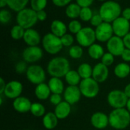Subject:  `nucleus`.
Masks as SVG:
<instances>
[{
  "label": "nucleus",
  "instance_id": "obj_29",
  "mask_svg": "<svg viewBox=\"0 0 130 130\" xmlns=\"http://www.w3.org/2000/svg\"><path fill=\"white\" fill-rule=\"evenodd\" d=\"M30 1V0H7V4L10 10L18 13L22 9L27 8Z\"/></svg>",
  "mask_w": 130,
  "mask_h": 130
},
{
  "label": "nucleus",
  "instance_id": "obj_15",
  "mask_svg": "<svg viewBox=\"0 0 130 130\" xmlns=\"http://www.w3.org/2000/svg\"><path fill=\"white\" fill-rule=\"evenodd\" d=\"M63 100L72 106L78 103L82 96L78 86H70L68 85L62 94Z\"/></svg>",
  "mask_w": 130,
  "mask_h": 130
},
{
  "label": "nucleus",
  "instance_id": "obj_18",
  "mask_svg": "<svg viewBox=\"0 0 130 130\" xmlns=\"http://www.w3.org/2000/svg\"><path fill=\"white\" fill-rule=\"evenodd\" d=\"M32 103L30 100L24 96H20L19 98L13 100L12 106L14 110L19 113H27L30 112Z\"/></svg>",
  "mask_w": 130,
  "mask_h": 130
},
{
  "label": "nucleus",
  "instance_id": "obj_6",
  "mask_svg": "<svg viewBox=\"0 0 130 130\" xmlns=\"http://www.w3.org/2000/svg\"><path fill=\"white\" fill-rule=\"evenodd\" d=\"M25 75L27 81L35 85L45 82L46 79V71L41 66L37 64L29 66Z\"/></svg>",
  "mask_w": 130,
  "mask_h": 130
},
{
  "label": "nucleus",
  "instance_id": "obj_5",
  "mask_svg": "<svg viewBox=\"0 0 130 130\" xmlns=\"http://www.w3.org/2000/svg\"><path fill=\"white\" fill-rule=\"evenodd\" d=\"M41 43L43 50L50 55L58 54L63 48L61 38L51 32L46 34L43 37Z\"/></svg>",
  "mask_w": 130,
  "mask_h": 130
},
{
  "label": "nucleus",
  "instance_id": "obj_24",
  "mask_svg": "<svg viewBox=\"0 0 130 130\" xmlns=\"http://www.w3.org/2000/svg\"><path fill=\"white\" fill-rule=\"evenodd\" d=\"M59 120L54 112H47L42 118V123L45 129L52 130L57 126Z\"/></svg>",
  "mask_w": 130,
  "mask_h": 130
},
{
  "label": "nucleus",
  "instance_id": "obj_23",
  "mask_svg": "<svg viewBox=\"0 0 130 130\" xmlns=\"http://www.w3.org/2000/svg\"><path fill=\"white\" fill-rule=\"evenodd\" d=\"M52 94H62L65 91V85L62 78L56 77H50L47 82Z\"/></svg>",
  "mask_w": 130,
  "mask_h": 130
},
{
  "label": "nucleus",
  "instance_id": "obj_38",
  "mask_svg": "<svg viewBox=\"0 0 130 130\" xmlns=\"http://www.w3.org/2000/svg\"><path fill=\"white\" fill-rule=\"evenodd\" d=\"M60 38H61V41L63 45V47H71L72 46H73V43L75 42V38L72 34L67 33Z\"/></svg>",
  "mask_w": 130,
  "mask_h": 130
},
{
  "label": "nucleus",
  "instance_id": "obj_34",
  "mask_svg": "<svg viewBox=\"0 0 130 130\" xmlns=\"http://www.w3.org/2000/svg\"><path fill=\"white\" fill-rule=\"evenodd\" d=\"M82 23L77 19L72 20L68 24V30H69L72 34L76 35L82 29Z\"/></svg>",
  "mask_w": 130,
  "mask_h": 130
},
{
  "label": "nucleus",
  "instance_id": "obj_3",
  "mask_svg": "<svg viewBox=\"0 0 130 130\" xmlns=\"http://www.w3.org/2000/svg\"><path fill=\"white\" fill-rule=\"evenodd\" d=\"M109 123L114 129H125L130 125V113L126 107L113 109L109 114Z\"/></svg>",
  "mask_w": 130,
  "mask_h": 130
},
{
  "label": "nucleus",
  "instance_id": "obj_2",
  "mask_svg": "<svg viewBox=\"0 0 130 130\" xmlns=\"http://www.w3.org/2000/svg\"><path fill=\"white\" fill-rule=\"evenodd\" d=\"M122 11L121 5L114 0L104 2L98 11L104 21L110 24L122 15Z\"/></svg>",
  "mask_w": 130,
  "mask_h": 130
},
{
  "label": "nucleus",
  "instance_id": "obj_42",
  "mask_svg": "<svg viewBox=\"0 0 130 130\" xmlns=\"http://www.w3.org/2000/svg\"><path fill=\"white\" fill-rule=\"evenodd\" d=\"M49 101L50 102L51 104L54 105L55 107L56 105H58L59 104H60L63 100V97L62 96V94H51Z\"/></svg>",
  "mask_w": 130,
  "mask_h": 130
},
{
  "label": "nucleus",
  "instance_id": "obj_16",
  "mask_svg": "<svg viewBox=\"0 0 130 130\" xmlns=\"http://www.w3.org/2000/svg\"><path fill=\"white\" fill-rule=\"evenodd\" d=\"M91 124L97 129H104L110 126L109 115L101 111L94 113L91 117Z\"/></svg>",
  "mask_w": 130,
  "mask_h": 130
},
{
  "label": "nucleus",
  "instance_id": "obj_31",
  "mask_svg": "<svg viewBox=\"0 0 130 130\" xmlns=\"http://www.w3.org/2000/svg\"><path fill=\"white\" fill-rule=\"evenodd\" d=\"M30 112L36 117H43L46 114V108L43 104L40 102H34L32 103Z\"/></svg>",
  "mask_w": 130,
  "mask_h": 130
},
{
  "label": "nucleus",
  "instance_id": "obj_41",
  "mask_svg": "<svg viewBox=\"0 0 130 130\" xmlns=\"http://www.w3.org/2000/svg\"><path fill=\"white\" fill-rule=\"evenodd\" d=\"M103 22H104V20H103L102 17L101 16V14H99V12L98 13H94V15H93L91 20L90 21L91 24L95 27L101 25Z\"/></svg>",
  "mask_w": 130,
  "mask_h": 130
},
{
  "label": "nucleus",
  "instance_id": "obj_8",
  "mask_svg": "<svg viewBox=\"0 0 130 130\" xmlns=\"http://www.w3.org/2000/svg\"><path fill=\"white\" fill-rule=\"evenodd\" d=\"M128 99L125 92L120 89L110 91L107 96V101L113 109L125 108Z\"/></svg>",
  "mask_w": 130,
  "mask_h": 130
},
{
  "label": "nucleus",
  "instance_id": "obj_53",
  "mask_svg": "<svg viewBox=\"0 0 130 130\" xmlns=\"http://www.w3.org/2000/svg\"><path fill=\"white\" fill-rule=\"evenodd\" d=\"M98 1H100V2H106V1H107V0H98Z\"/></svg>",
  "mask_w": 130,
  "mask_h": 130
},
{
  "label": "nucleus",
  "instance_id": "obj_40",
  "mask_svg": "<svg viewBox=\"0 0 130 130\" xmlns=\"http://www.w3.org/2000/svg\"><path fill=\"white\" fill-rule=\"evenodd\" d=\"M29 66H27V63L24 61L23 59L21 61H18V62H16L15 66H14V70L15 72L17 74H24L26 73L27 68Z\"/></svg>",
  "mask_w": 130,
  "mask_h": 130
},
{
  "label": "nucleus",
  "instance_id": "obj_37",
  "mask_svg": "<svg viewBox=\"0 0 130 130\" xmlns=\"http://www.w3.org/2000/svg\"><path fill=\"white\" fill-rule=\"evenodd\" d=\"M12 15L10 10L2 8L0 11V22L2 24H8L11 20Z\"/></svg>",
  "mask_w": 130,
  "mask_h": 130
},
{
  "label": "nucleus",
  "instance_id": "obj_9",
  "mask_svg": "<svg viewBox=\"0 0 130 130\" xmlns=\"http://www.w3.org/2000/svg\"><path fill=\"white\" fill-rule=\"evenodd\" d=\"M75 40L82 47H89L97 40L95 30L91 27H84L75 35Z\"/></svg>",
  "mask_w": 130,
  "mask_h": 130
},
{
  "label": "nucleus",
  "instance_id": "obj_1",
  "mask_svg": "<svg viewBox=\"0 0 130 130\" xmlns=\"http://www.w3.org/2000/svg\"><path fill=\"white\" fill-rule=\"evenodd\" d=\"M70 69V62L64 56H56L51 59L46 66V72L50 77L64 78Z\"/></svg>",
  "mask_w": 130,
  "mask_h": 130
},
{
  "label": "nucleus",
  "instance_id": "obj_7",
  "mask_svg": "<svg viewBox=\"0 0 130 130\" xmlns=\"http://www.w3.org/2000/svg\"><path fill=\"white\" fill-rule=\"evenodd\" d=\"M78 87L82 96L88 99L96 98L100 91L99 83L93 78L82 79Z\"/></svg>",
  "mask_w": 130,
  "mask_h": 130
},
{
  "label": "nucleus",
  "instance_id": "obj_28",
  "mask_svg": "<svg viewBox=\"0 0 130 130\" xmlns=\"http://www.w3.org/2000/svg\"><path fill=\"white\" fill-rule=\"evenodd\" d=\"M82 8L76 3V2H72L69 5L66 7V15L72 19H77L80 16Z\"/></svg>",
  "mask_w": 130,
  "mask_h": 130
},
{
  "label": "nucleus",
  "instance_id": "obj_39",
  "mask_svg": "<svg viewBox=\"0 0 130 130\" xmlns=\"http://www.w3.org/2000/svg\"><path fill=\"white\" fill-rule=\"evenodd\" d=\"M115 61V56L111 54L109 52H107L104 54V56H102V58L101 59V62H102L104 65L107 66H110L113 64Z\"/></svg>",
  "mask_w": 130,
  "mask_h": 130
},
{
  "label": "nucleus",
  "instance_id": "obj_25",
  "mask_svg": "<svg viewBox=\"0 0 130 130\" xmlns=\"http://www.w3.org/2000/svg\"><path fill=\"white\" fill-rule=\"evenodd\" d=\"M113 74L120 79L127 78L130 75V65L125 62L117 64L113 69Z\"/></svg>",
  "mask_w": 130,
  "mask_h": 130
},
{
  "label": "nucleus",
  "instance_id": "obj_13",
  "mask_svg": "<svg viewBox=\"0 0 130 130\" xmlns=\"http://www.w3.org/2000/svg\"><path fill=\"white\" fill-rule=\"evenodd\" d=\"M95 34L97 40L101 43H107L113 35L112 24L107 22H103L101 25L95 27Z\"/></svg>",
  "mask_w": 130,
  "mask_h": 130
},
{
  "label": "nucleus",
  "instance_id": "obj_21",
  "mask_svg": "<svg viewBox=\"0 0 130 130\" xmlns=\"http://www.w3.org/2000/svg\"><path fill=\"white\" fill-rule=\"evenodd\" d=\"M51 91L47 83H41L36 85L34 88V95L40 101H46L51 95Z\"/></svg>",
  "mask_w": 130,
  "mask_h": 130
},
{
  "label": "nucleus",
  "instance_id": "obj_54",
  "mask_svg": "<svg viewBox=\"0 0 130 130\" xmlns=\"http://www.w3.org/2000/svg\"><path fill=\"white\" fill-rule=\"evenodd\" d=\"M114 1H116V2H118V1H120V0H114Z\"/></svg>",
  "mask_w": 130,
  "mask_h": 130
},
{
  "label": "nucleus",
  "instance_id": "obj_27",
  "mask_svg": "<svg viewBox=\"0 0 130 130\" xmlns=\"http://www.w3.org/2000/svg\"><path fill=\"white\" fill-rule=\"evenodd\" d=\"M64 78L68 85L70 86H78L82 80L78 71L73 69H70Z\"/></svg>",
  "mask_w": 130,
  "mask_h": 130
},
{
  "label": "nucleus",
  "instance_id": "obj_4",
  "mask_svg": "<svg viewBox=\"0 0 130 130\" xmlns=\"http://www.w3.org/2000/svg\"><path fill=\"white\" fill-rule=\"evenodd\" d=\"M38 18L37 11L31 8H25L18 11L16 15L17 24H19L25 30L33 28V27L37 23Z\"/></svg>",
  "mask_w": 130,
  "mask_h": 130
},
{
  "label": "nucleus",
  "instance_id": "obj_43",
  "mask_svg": "<svg viewBox=\"0 0 130 130\" xmlns=\"http://www.w3.org/2000/svg\"><path fill=\"white\" fill-rule=\"evenodd\" d=\"M72 0H52V2L56 7L63 8V7H66L70 3H72Z\"/></svg>",
  "mask_w": 130,
  "mask_h": 130
},
{
  "label": "nucleus",
  "instance_id": "obj_12",
  "mask_svg": "<svg viewBox=\"0 0 130 130\" xmlns=\"http://www.w3.org/2000/svg\"><path fill=\"white\" fill-rule=\"evenodd\" d=\"M107 52L113 54L114 56H121L123 52L126 49L123 39L118 36L113 35L106 44Z\"/></svg>",
  "mask_w": 130,
  "mask_h": 130
},
{
  "label": "nucleus",
  "instance_id": "obj_19",
  "mask_svg": "<svg viewBox=\"0 0 130 130\" xmlns=\"http://www.w3.org/2000/svg\"><path fill=\"white\" fill-rule=\"evenodd\" d=\"M23 40L24 43L27 45V46H38L40 42H42V38L40 33L34 28L25 30Z\"/></svg>",
  "mask_w": 130,
  "mask_h": 130
},
{
  "label": "nucleus",
  "instance_id": "obj_32",
  "mask_svg": "<svg viewBox=\"0 0 130 130\" xmlns=\"http://www.w3.org/2000/svg\"><path fill=\"white\" fill-rule=\"evenodd\" d=\"M25 33V29L20 26L19 24L14 25L10 30V36L14 40H18L23 39Z\"/></svg>",
  "mask_w": 130,
  "mask_h": 130
},
{
  "label": "nucleus",
  "instance_id": "obj_50",
  "mask_svg": "<svg viewBox=\"0 0 130 130\" xmlns=\"http://www.w3.org/2000/svg\"><path fill=\"white\" fill-rule=\"evenodd\" d=\"M123 91L125 92V94H126V95L127 96V98H130V83L127 84V85L125 86Z\"/></svg>",
  "mask_w": 130,
  "mask_h": 130
},
{
  "label": "nucleus",
  "instance_id": "obj_35",
  "mask_svg": "<svg viewBox=\"0 0 130 130\" xmlns=\"http://www.w3.org/2000/svg\"><path fill=\"white\" fill-rule=\"evenodd\" d=\"M93 15H94V12H93L92 9H91L90 7L82 8L79 18H80L82 21L88 22V21H90L91 20Z\"/></svg>",
  "mask_w": 130,
  "mask_h": 130
},
{
  "label": "nucleus",
  "instance_id": "obj_22",
  "mask_svg": "<svg viewBox=\"0 0 130 130\" xmlns=\"http://www.w3.org/2000/svg\"><path fill=\"white\" fill-rule=\"evenodd\" d=\"M50 30L52 34L59 37H62L63 35L67 34L68 26L62 21L55 19L52 21L50 24Z\"/></svg>",
  "mask_w": 130,
  "mask_h": 130
},
{
  "label": "nucleus",
  "instance_id": "obj_11",
  "mask_svg": "<svg viewBox=\"0 0 130 130\" xmlns=\"http://www.w3.org/2000/svg\"><path fill=\"white\" fill-rule=\"evenodd\" d=\"M23 89L24 87L21 82L18 80H12L7 82L2 95H4L6 98L14 100L21 96Z\"/></svg>",
  "mask_w": 130,
  "mask_h": 130
},
{
  "label": "nucleus",
  "instance_id": "obj_30",
  "mask_svg": "<svg viewBox=\"0 0 130 130\" xmlns=\"http://www.w3.org/2000/svg\"><path fill=\"white\" fill-rule=\"evenodd\" d=\"M77 71L82 79L92 78L93 67L89 63L83 62L80 64L77 69Z\"/></svg>",
  "mask_w": 130,
  "mask_h": 130
},
{
  "label": "nucleus",
  "instance_id": "obj_20",
  "mask_svg": "<svg viewBox=\"0 0 130 130\" xmlns=\"http://www.w3.org/2000/svg\"><path fill=\"white\" fill-rule=\"evenodd\" d=\"M72 112V105L68 102L62 101L60 104L56 105L54 109V113L59 120L66 119Z\"/></svg>",
  "mask_w": 130,
  "mask_h": 130
},
{
  "label": "nucleus",
  "instance_id": "obj_10",
  "mask_svg": "<svg viewBox=\"0 0 130 130\" xmlns=\"http://www.w3.org/2000/svg\"><path fill=\"white\" fill-rule=\"evenodd\" d=\"M22 59L27 63L34 64L39 62L43 56V49L39 46H27L22 52Z\"/></svg>",
  "mask_w": 130,
  "mask_h": 130
},
{
  "label": "nucleus",
  "instance_id": "obj_44",
  "mask_svg": "<svg viewBox=\"0 0 130 130\" xmlns=\"http://www.w3.org/2000/svg\"><path fill=\"white\" fill-rule=\"evenodd\" d=\"M76 3L81 7V8H85V7H90L94 0H75Z\"/></svg>",
  "mask_w": 130,
  "mask_h": 130
},
{
  "label": "nucleus",
  "instance_id": "obj_26",
  "mask_svg": "<svg viewBox=\"0 0 130 130\" xmlns=\"http://www.w3.org/2000/svg\"><path fill=\"white\" fill-rule=\"evenodd\" d=\"M104 53L105 52H104V47L99 43H94V44H92L88 48V56H90V58L94 60L101 59Z\"/></svg>",
  "mask_w": 130,
  "mask_h": 130
},
{
  "label": "nucleus",
  "instance_id": "obj_52",
  "mask_svg": "<svg viewBox=\"0 0 130 130\" xmlns=\"http://www.w3.org/2000/svg\"><path fill=\"white\" fill-rule=\"evenodd\" d=\"M126 110L130 113V98L128 99V101H127V104H126Z\"/></svg>",
  "mask_w": 130,
  "mask_h": 130
},
{
  "label": "nucleus",
  "instance_id": "obj_45",
  "mask_svg": "<svg viewBox=\"0 0 130 130\" xmlns=\"http://www.w3.org/2000/svg\"><path fill=\"white\" fill-rule=\"evenodd\" d=\"M121 58L123 59V62H130V50L126 48L124 50V51L123 52L122 55H121Z\"/></svg>",
  "mask_w": 130,
  "mask_h": 130
},
{
  "label": "nucleus",
  "instance_id": "obj_49",
  "mask_svg": "<svg viewBox=\"0 0 130 130\" xmlns=\"http://www.w3.org/2000/svg\"><path fill=\"white\" fill-rule=\"evenodd\" d=\"M6 82L4 80V78H0V95H2L5 91V88L6 87Z\"/></svg>",
  "mask_w": 130,
  "mask_h": 130
},
{
  "label": "nucleus",
  "instance_id": "obj_36",
  "mask_svg": "<svg viewBox=\"0 0 130 130\" xmlns=\"http://www.w3.org/2000/svg\"><path fill=\"white\" fill-rule=\"evenodd\" d=\"M47 0H30V8L35 11L44 10L47 5Z\"/></svg>",
  "mask_w": 130,
  "mask_h": 130
},
{
  "label": "nucleus",
  "instance_id": "obj_33",
  "mask_svg": "<svg viewBox=\"0 0 130 130\" xmlns=\"http://www.w3.org/2000/svg\"><path fill=\"white\" fill-rule=\"evenodd\" d=\"M84 54L83 47L80 45H73L69 47V55L73 59H78L82 57Z\"/></svg>",
  "mask_w": 130,
  "mask_h": 130
},
{
  "label": "nucleus",
  "instance_id": "obj_48",
  "mask_svg": "<svg viewBox=\"0 0 130 130\" xmlns=\"http://www.w3.org/2000/svg\"><path fill=\"white\" fill-rule=\"evenodd\" d=\"M123 39V41H124V44H125L126 48L129 49L130 50V32L128 34H126Z\"/></svg>",
  "mask_w": 130,
  "mask_h": 130
},
{
  "label": "nucleus",
  "instance_id": "obj_51",
  "mask_svg": "<svg viewBox=\"0 0 130 130\" xmlns=\"http://www.w3.org/2000/svg\"><path fill=\"white\" fill-rule=\"evenodd\" d=\"M6 6H8L7 0H0V8H5V7H6Z\"/></svg>",
  "mask_w": 130,
  "mask_h": 130
},
{
  "label": "nucleus",
  "instance_id": "obj_14",
  "mask_svg": "<svg viewBox=\"0 0 130 130\" xmlns=\"http://www.w3.org/2000/svg\"><path fill=\"white\" fill-rule=\"evenodd\" d=\"M114 35L123 38L130 32L129 21L123 18L122 16L117 18L111 23Z\"/></svg>",
  "mask_w": 130,
  "mask_h": 130
},
{
  "label": "nucleus",
  "instance_id": "obj_46",
  "mask_svg": "<svg viewBox=\"0 0 130 130\" xmlns=\"http://www.w3.org/2000/svg\"><path fill=\"white\" fill-rule=\"evenodd\" d=\"M37 15L38 21H44L47 18V13L45 10L37 11Z\"/></svg>",
  "mask_w": 130,
  "mask_h": 130
},
{
  "label": "nucleus",
  "instance_id": "obj_17",
  "mask_svg": "<svg viewBox=\"0 0 130 130\" xmlns=\"http://www.w3.org/2000/svg\"><path fill=\"white\" fill-rule=\"evenodd\" d=\"M110 71L108 66L104 65L102 62H98L93 67L92 78L99 84L105 82L108 79Z\"/></svg>",
  "mask_w": 130,
  "mask_h": 130
},
{
  "label": "nucleus",
  "instance_id": "obj_47",
  "mask_svg": "<svg viewBox=\"0 0 130 130\" xmlns=\"http://www.w3.org/2000/svg\"><path fill=\"white\" fill-rule=\"evenodd\" d=\"M123 18H126V20L130 21V7H127L124 8L122 11V15Z\"/></svg>",
  "mask_w": 130,
  "mask_h": 130
}]
</instances>
